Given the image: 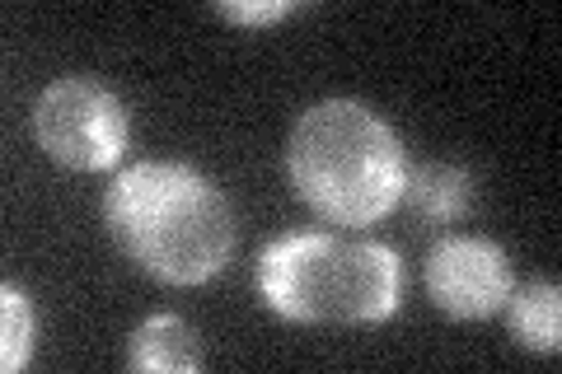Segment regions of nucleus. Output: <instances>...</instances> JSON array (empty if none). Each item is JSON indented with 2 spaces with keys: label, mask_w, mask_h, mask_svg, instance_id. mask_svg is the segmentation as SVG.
<instances>
[{
  "label": "nucleus",
  "mask_w": 562,
  "mask_h": 374,
  "mask_svg": "<svg viewBox=\"0 0 562 374\" xmlns=\"http://www.w3.org/2000/svg\"><path fill=\"white\" fill-rule=\"evenodd\" d=\"M103 220L140 272L169 286H202L235 253V216L225 192L179 159H136L113 178Z\"/></svg>",
  "instance_id": "1"
},
{
  "label": "nucleus",
  "mask_w": 562,
  "mask_h": 374,
  "mask_svg": "<svg viewBox=\"0 0 562 374\" xmlns=\"http://www.w3.org/2000/svg\"><path fill=\"white\" fill-rule=\"evenodd\" d=\"M291 188L328 225L366 229L403 202L408 155L398 132L357 99H324L305 109L286 146Z\"/></svg>",
  "instance_id": "2"
},
{
  "label": "nucleus",
  "mask_w": 562,
  "mask_h": 374,
  "mask_svg": "<svg viewBox=\"0 0 562 374\" xmlns=\"http://www.w3.org/2000/svg\"><path fill=\"white\" fill-rule=\"evenodd\" d=\"M258 295L291 324H384L403 305V262L357 235H281L258 253Z\"/></svg>",
  "instance_id": "3"
},
{
  "label": "nucleus",
  "mask_w": 562,
  "mask_h": 374,
  "mask_svg": "<svg viewBox=\"0 0 562 374\" xmlns=\"http://www.w3.org/2000/svg\"><path fill=\"white\" fill-rule=\"evenodd\" d=\"M33 132L38 146L66 169H113L127 150V109L99 80L61 76L38 94Z\"/></svg>",
  "instance_id": "4"
},
{
  "label": "nucleus",
  "mask_w": 562,
  "mask_h": 374,
  "mask_svg": "<svg viewBox=\"0 0 562 374\" xmlns=\"http://www.w3.org/2000/svg\"><path fill=\"white\" fill-rule=\"evenodd\" d=\"M512 291V258L497 239L450 235L427 253V295L450 318H492Z\"/></svg>",
  "instance_id": "5"
},
{
  "label": "nucleus",
  "mask_w": 562,
  "mask_h": 374,
  "mask_svg": "<svg viewBox=\"0 0 562 374\" xmlns=\"http://www.w3.org/2000/svg\"><path fill=\"white\" fill-rule=\"evenodd\" d=\"M403 202L413 206L417 220L454 225V220H464L473 211V202H479V188H473L469 169L446 165V159H427V165H408Z\"/></svg>",
  "instance_id": "6"
},
{
  "label": "nucleus",
  "mask_w": 562,
  "mask_h": 374,
  "mask_svg": "<svg viewBox=\"0 0 562 374\" xmlns=\"http://www.w3.org/2000/svg\"><path fill=\"white\" fill-rule=\"evenodd\" d=\"M127 365L132 370H169L188 374L202 365V342L179 314H150L146 324L132 332L127 342Z\"/></svg>",
  "instance_id": "7"
},
{
  "label": "nucleus",
  "mask_w": 562,
  "mask_h": 374,
  "mask_svg": "<svg viewBox=\"0 0 562 374\" xmlns=\"http://www.w3.org/2000/svg\"><path fill=\"white\" fill-rule=\"evenodd\" d=\"M506 328L520 347L539 355H553L562 347V291L553 281H525L520 291L506 295Z\"/></svg>",
  "instance_id": "8"
},
{
  "label": "nucleus",
  "mask_w": 562,
  "mask_h": 374,
  "mask_svg": "<svg viewBox=\"0 0 562 374\" xmlns=\"http://www.w3.org/2000/svg\"><path fill=\"white\" fill-rule=\"evenodd\" d=\"M33 361V309L20 286L0 291V370L14 374Z\"/></svg>",
  "instance_id": "9"
},
{
  "label": "nucleus",
  "mask_w": 562,
  "mask_h": 374,
  "mask_svg": "<svg viewBox=\"0 0 562 374\" xmlns=\"http://www.w3.org/2000/svg\"><path fill=\"white\" fill-rule=\"evenodd\" d=\"M301 10L295 0H244V5H216V14L225 24H239V29H268V24H281V20H291V14Z\"/></svg>",
  "instance_id": "10"
}]
</instances>
